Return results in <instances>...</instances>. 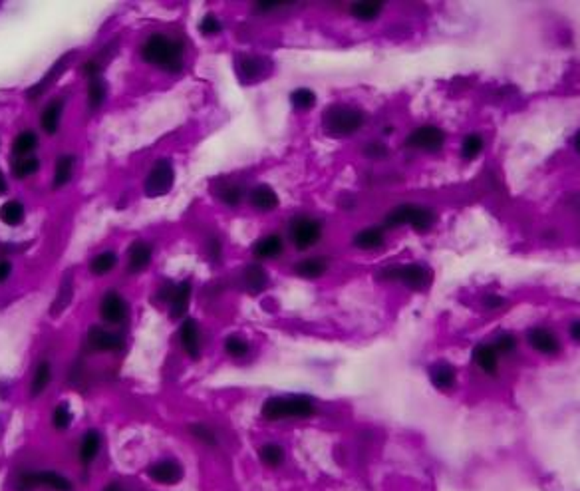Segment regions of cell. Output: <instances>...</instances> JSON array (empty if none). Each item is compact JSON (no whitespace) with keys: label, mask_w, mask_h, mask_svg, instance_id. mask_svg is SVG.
<instances>
[{"label":"cell","mask_w":580,"mask_h":491,"mask_svg":"<svg viewBox=\"0 0 580 491\" xmlns=\"http://www.w3.org/2000/svg\"><path fill=\"white\" fill-rule=\"evenodd\" d=\"M495 346V351L499 352V356H510L515 352L519 351V340L515 334L510 332H501L497 339L491 342Z\"/></svg>","instance_id":"d590c367"},{"label":"cell","mask_w":580,"mask_h":491,"mask_svg":"<svg viewBox=\"0 0 580 491\" xmlns=\"http://www.w3.org/2000/svg\"><path fill=\"white\" fill-rule=\"evenodd\" d=\"M244 284H246V289L253 294L263 293L268 284V277L267 273H265V269L258 267V265L246 267V269H244Z\"/></svg>","instance_id":"484cf974"},{"label":"cell","mask_w":580,"mask_h":491,"mask_svg":"<svg viewBox=\"0 0 580 491\" xmlns=\"http://www.w3.org/2000/svg\"><path fill=\"white\" fill-rule=\"evenodd\" d=\"M175 171L173 165L169 164L167 159H159L157 164L151 167L150 176L143 183L145 189V195L147 197H162L165 193H169L173 188Z\"/></svg>","instance_id":"ba28073f"},{"label":"cell","mask_w":580,"mask_h":491,"mask_svg":"<svg viewBox=\"0 0 580 491\" xmlns=\"http://www.w3.org/2000/svg\"><path fill=\"white\" fill-rule=\"evenodd\" d=\"M282 6H286L284 2H258V4H255L256 11H277V8H282Z\"/></svg>","instance_id":"f907efd6"},{"label":"cell","mask_w":580,"mask_h":491,"mask_svg":"<svg viewBox=\"0 0 580 491\" xmlns=\"http://www.w3.org/2000/svg\"><path fill=\"white\" fill-rule=\"evenodd\" d=\"M74 164H76L74 155H60V159L56 162V176H54V183H56L58 188L66 185L72 179Z\"/></svg>","instance_id":"4dcf8cb0"},{"label":"cell","mask_w":580,"mask_h":491,"mask_svg":"<svg viewBox=\"0 0 580 491\" xmlns=\"http://www.w3.org/2000/svg\"><path fill=\"white\" fill-rule=\"evenodd\" d=\"M383 11V4L382 2H354L352 6H350V14L356 18V20H360V22H371V20H376L380 14H382Z\"/></svg>","instance_id":"cb8c5ba5"},{"label":"cell","mask_w":580,"mask_h":491,"mask_svg":"<svg viewBox=\"0 0 580 491\" xmlns=\"http://www.w3.org/2000/svg\"><path fill=\"white\" fill-rule=\"evenodd\" d=\"M12 265L8 261H0V282H4L8 277H11Z\"/></svg>","instance_id":"f5cc1de1"},{"label":"cell","mask_w":580,"mask_h":491,"mask_svg":"<svg viewBox=\"0 0 580 491\" xmlns=\"http://www.w3.org/2000/svg\"><path fill=\"white\" fill-rule=\"evenodd\" d=\"M485 145H487L485 136L479 133V131H471V133H467L463 140H461V143H459V157H461L463 162H467V164H469V162H475L477 157L485 152Z\"/></svg>","instance_id":"ac0fdd59"},{"label":"cell","mask_w":580,"mask_h":491,"mask_svg":"<svg viewBox=\"0 0 580 491\" xmlns=\"http://www.w3.org/2000/svg\"><path fill=\"white\" fill-rule=\"evenodd\" d=\"M189 430H191V433H193L197 440H201L203 444H207V445L217 444L215 433L211 432V428H207V426H203V424H191V426H189Z\"/></svg>","instance_id":"f6af8a7d"},{"label":"cell","mask_w":580,"mask_h":491,"mask_svg":"<svg viewBox=\"0 0 580 491\" xmlns=\"http://www.w3.org/2000/svg\"><path fill=\"white\" fill-rule=\"evenodd\" d=\"M261 457L268 468H279L284 461V450L277 444H267L261 447Z\"/></svg>","instance_id":"f35d334b"},{"label":"cell","mask_w":580,"mask_h":491,"mask_svg":"<svg viewBox=\"0 0 580 491\" xmlns=\"http://www.w3.org/2000/svg\"><path fill=\"white\" fill-rule=\"evenodd\" d=\"M445 141H447V136H445L443 128L433 126V124H426V126H419V128L411 129L407 133L406 148L411 152L435 155L445 148Z\"/></svg>","instance_id":"5b68a950"},{"label":"cell","mask_w":580,"mask_h":491,"mask_svg":"<svg viewBox=\"0 0 580 491\" xmlns=\"http://www.w3.org/2000/svg\"><path fill=\"white\" fill-rule=\"evenodd\" d=\"M189 301H191V282L183 281L175 287L173 296H171V316L179 318L187 313L189 308Z\"/></svg>","instance_id":"7402d4cb"},{"label":"cell","mask_w":580,"mask_h":491,"mask_svg":"<svg viewBox=\"0 0 580 491\" xmlns=\"http://www.w3.org/2000/svg\"><path fill=\"white\" fill-rule=\"evenodd\" d=\"M314 414L312 400L304 396L268 398L263 404L265 420H284V418H308Z\"/></svg>","instance_id":"3957f363"},{"label":"cell","mask_w":580,"mask_h":491,"mask_svg":"<svg viewBox=\"0 0 580 491\" xmlns=\"http://www.w3.org/2000/svg\"><path fill=\"white\" fill-rule=\"evenodd\" d=\"M430 380L441 392H452L457 386V370L449 362H437L430 368Z\"/></svg>","instance_id":"5bb4252c"},{"label":"cell","mask_w":580,"mask_h":491,"mask_svg":"<svg viewBox=\"0 0 580 491\" xmlns=\"http://www.w3.org/2000/svg\"><path fill=\"white\" fill-rule=\"evenodd\" d=\"M0 219L2 223L16 227L24 221V205L20 201H8L0 207Z\"/></svg>","instance_id":"f546056e"},{"label":"cell","mask_w":580,"mask_h":491,"mask_svg":"<svg viewBox=\"0 0 580 491\" xmlns=\"http://www.w3.org/2000/svg\"><path fill=\"white\" fill-rule=\"evenodd\" d=\"M570 148H572V152L580 157V128L572 133V138H570Z\"/></svg>","instance_id":"db71d44e"},{"label":"cell","mask_w":580,"mask_h":491,"mask_svg":"<svg viewBox=\"0 0 580 491\" xmlns=\"http://www.w3.org/2000/svg\"><path fill=\"white\" fill-rule=\"evenodd\" d=\"M179 336H181V344H183L187 354L197 360L199 356H201V332H199L197 322L193 318H187L185 322H183V327H181Z\"/></svg>","instance_id":"2e32d148"},{"label":"cell","mask_w":580,"mask_h":491,"mask_svg":"<svg viewBox=\"0 0 580 491\" xmlns=\"http://www.w3.org/2000/svg\"><path fill=\"white\" fill-rule=\"evenodd\" d=\"M352 243L362 251H376L385 243V233L380 227H368V229H362L360 233L352 239Z\"/></svg>","instance_id":"44dd1931"},{"label":"cell","mask_w":580,"mask_h":491,"mask_svg":"<svg viewBox=\"0 0 580 491\" xmlns=\"http://www.w3.org/2000/svg\"><path fill=\"white\" fill-rule=\"evenodd\" d=\"M38 145V138L34 131H22L20 136H16L12 141V153L24 157L26 153H30Z\"/></svg>","instance_id":"1f68e13d"},{"label":"cell","mask_w":580,"mask_h":491,"mask_svg":"<svg viewBox=\"0 0 580 491\" xmlns=\"http://www.w3.org/2000/svg\"><path fill=\"white\" fill-rule=\"evenodd\" d=\"M437 221V213L431 209L430 205H418L414 203V209L409 215L407 227H411L416 233H428L433 229V225Z\"/></svg>","instance_id":"9a60e30c"},{"label":"cell","mask_w":580,"mask_h":491,"mask_svg":"<svg viewBox=\"0 0 580 491\" xmlns=\"http://www.w3.org/2000/svg\"><path fill=\"white\" fill-rule=\"evenodd\" d=\"M2 193H6V179L0 174V195H2Z\"/></svg>","instance_id":"11a10c76"},{"label":"cell","mask_w":580,"mask_h":491,"mask_svg":"<svg viewBox=\"0 0 580 491\" xmlns=\"http://www.w3.org/2000/svg\"><path fill=\"white\" fill-rule=\"evenodd\" d=\"M366 122L364 112L348 104H338L328 107L324 114V128L332 138H350L360 131Z\"/></svg>","instance_id":"7a4b0ae2"},{"label":"cell","mask_w":580,"mask_h":491,"mask_svg":"<svg viewBox=\"0 0 580 491\" xmlns=\"http://www.w3.org/2000/svg\"><path fill=\"white\" fill-rule=\"evenodd\" d=\"M150 478L162 485H175L183 480V468L177 461H159L150 468Z\"/></svg>","instance_id":"4fadbf2b"},{"label":"cell","mask_w":580,"mask_h":491,"mask_svg":"<svg viewBox=\"0 0 580 491\" xmlns=\"http://www.w3.org/2000/svg\"><path fill=\"white\" fill-rule=\"evenodd\" d=\"M567 334L574 344H580V318H572L567 328Z\"/></svg>","instance_id":"c3c4849f"},{"label":"cell","mask_w":580,"mask_h":491,"mask_svg":"<svg viewBox=\"0 0 580 491\" xmlns=\"http://www.w3.org/2000/svg\"><path fill=\"white\" fill-rule=\"evenodd\" d=\"M88 342H90V346H92L93 351L100 352H114L124 348V339L121 336H117L114 332H107V330L100 327L90 328Z\"/></svg>","instance_id":"7c38bea8"},{"label":"cell","mask_w":580,"mask_h":491,"mask_svg":"<svg viewBox=\"0 0 580 491\" xmlns=\"http://www.w3.org/2000/svg\"><path fill=\"white\" fill-rule=\"evenodd\" d=\"M70 299H72V275L70 277H66L64 282H62V287H60V291H58V296H56L54 304L50 306V315L58 316L60 313H64V308L70 304Z\"/></svg>","instance_id":"e575fe53"},{"label":"cell","mask_w":580,"mask_h":491,"mask_svg":"<svg viewBox=\"0 0 580 491\" xmlns=\"http://www.w3.org/2000/svg\"><path fill=\"white\" fill-rule=\"evenodd\" d=\"M219 199L225 205H229V207H237L241 203V199H243V189L239 188V185L229 183V185L219 189Z\"/></svg>","instance_id":"60d3db41"},{"label":"cell","mask_w":580,"mask_h":491,"mask_svg":"<svg viewBox=\"0 0 580 491\" xmlns=\"http://www.w3.org/2000/svg\"><path fill=\"white\" fill-rule=\"evenodd\" d=\"M282 249H284L282 239H280L279 235L270 233L265 235L263 239H258V241L253 243V255H255L256 258H275L280 257Z\"/></svg>","instance_id":"d6986e66"},{"label":"cell","mask_w":580,"mask_h":491,"mask_svg":"<svg viewBox=\"0 0 580 491\" xmlns=\"http://www.w3.org/2000/svg\"><path fill=\"white\" fill-rule=\"evenodd\" d=\"M251 205L261 213H268V211H275L279 207L280 199L277 195V191L270 188V185H256L251 191Z\"/></svg>","instance_id":"e0dca14e"},{"label":"cell","mask_w":580,"mask_h":491,"mask_svg":"<svg viewBox=\"0 0 580 491\" xmlns=\"http://www.w3.org/2000/svg\"><path fill=\"white\" fill-rule=\"evenodd\" d=\"M116 263H117L116 253L105 251V253H100V255H95V257L92 258V263H90V270H92V275H107L110 270L116 267Z\"/></svg>","instance_id":"d6a6232c"},{"label":"cell","mask_w":580,"mask_h":491,"mask_svg":"<svg viewBox=\"0 0 580 491\" xmlns=\"http://www.w3.org/2000/svg\"><path fill=\"white\" fill-rule=\"evenodd\" d=\"M52 421H54V426H56L58 430H66V428H70V424H72L70 406H68V404H58V406L54 408V414H52Z\"/></svg>","instance_id":"7bdbcfd3"},{"label":"cell","mask_w":580,"mask_h":491,"mask_svg":"<svg viewBox=\"0 0 580 491\" xmlns=\"http://www.w3.org/2000/svg\"><path fill=\"white\" fill-rule=\"evenodd\" d=\"M364 155L370 157V159H383V157L390 155V150H388V145L382 143V141H371V143H368V145L364 148Z\"/></svg>","instance_id":"bcb514c9"},{"label":"cell","mask_w":580,"mask_h":491,"mask_svg":"<svg viewBox=\"0 0 580 491\" xmlns=\"http://www.w3.org/2000/svg\"><path fill=\"white\" fill-rule=\"evenodd\" d=\"M141 58L165 72H179L183 68V44L171 36L153 34L141 46Z\"/></svg>","instance_id":"6da1fadb"},{"label":"cell","mask_w":580,"mask_h":491,"mask_svg":"<svg viewBox=\"0 0 580 491\" xmlns=\"http://www.w3.org/2000/svg\"><path fill=\"white\" fill-rule=\"evenodd\" d=\"M569 209L574 213V217H576L580 223V193H574V195L569 199Z\"/></svg>","instance_id":"816d5d0a"},{"label":"cell","mask_w":580,"mask_h":491,"mask_svg":"<svg viewBox=\"0 0 580 491\" xmlns=\"http://www.w3.org/2000/svg\"><path fill=\"white\" fill-rule=\"evenodd\" d=\"M104 491H124V490H121V487H119L117 483H110V485H107Z\"/></svg>","instance_id":"9f6ffc18"},{"label":"cell","mask_w":580,"mask_h":491,"mask_svg":"<svg viewBox=\"0 0 580 491\" xmlns=\"http://www.w3.org/2000/svg\"><path fill=\"white\" fill-rule=\"evenodd\" d=\"M225 352L232 358H243L249 354V344H246V340L239 339V336H229L225 340Z\"/></svg>","instance_id":"b9f144b4"},{"label":"cell","mask_w":580,"mask_h":491,"mask_svg":"<svg viewBox=\"0 0 580 491\" xmlns=\"http://www.w3.org/2000/svg\"><path fill=\"white\" fill-rule=\"evenodd\" d=\"M100 444H102V440H100V433L98 432H88L81 438L80 461L84 466L92 464L93 457L98 456V452H100Z\"/></svg>","instance_id":"83f0119b"},{"label":"cell","mask_w":580,"mask_h":491,"mask_svg":"<svg viewBox=\"0 0 580 491\" xmlns=\"http://www.w3.org/2000/svg\"><path fill=\"white\" fill-rule=\"evenodd\" d=\"M100 313H102V318H104L105 322L119 325L126 318V315H128V306H126V301L121 299V294L116 293V291H110L104 296V301H102Z\"/></svg>","instance_id":"8fae6325"},{"label":"cell","mask_w":580,"mask_h":491,"mask_svg":"<svg viewBox=\"0 0 580 491\" xmlns=\"http://www.w3.org/2000/svg\"><path fill=\"white\" fill-rule=\"evenodd\" d=\"M289 237L292 245L298 251H306L314 247L322 237V225L310 215H298L289 225Z\"/></svg>","instance_id":"52a82bcc"},{"label":"cell","mask_w":580,"mask_h":491,"mask_svg":"<svg viewBox=\"0 0 580 491\" xmlns=\"http://www.w3.org/2000/svg\"><path fill=\"white\" fill-rule=\"evenodd\" d=\"M290 102H292V105L296 107V110H312L314 105H316V94H314L312 90H308V88H298V90H294L292 94H290Z\"/></svg>","instance_id":"8d00e7d4"},{"label":"cell","mask_w":580,"mask_h":491,"mask_svg":"<svg viewBox=\"0 0 580 491\" xmlns=\"http://www.w3.org/2000/svg\"><path fill=\"white\" fill-rule=\"evenodd\" d=\"M378 279L382 281H392V282H402L414 291H421L426 289L431 281L430 269L423 265V263H404V265H392V267H385L380 270Z\"/></svg>","instance_id":"277c9868"},{"label":"cell","mask_w":580,"mask_h":491,"mask_svg":"<svg viewBox=\"0 0 580 491\" xmlns=\"http://www.w3.org/2000/svg\"><path fill=\"white\" fill-rule=\"evenodd\" d=\"M220 30H223V26H220L219 18L215 14H205L201 24H199V32L203 36H215L219 34Z\"/></svg>","instance_id":"ee69618b"},{"label":"cell","mask_w":580,"mask_h":491,"mask_svg":"<svg viewBox=\"0 0 580 491\" xmlns=\"http://www.w3.org/2000/svg\"><path fill=\"white\" fill-rule=\"evenodd\" d=\"M38 167H40V162L36 157H16V162L12 164V174L24 179V177L36 174Z\"/></svg>","instance_id":"74e56055"},{"label":"cell","mask_w":580,"mask_h":491,"mask_svg":"<svg viewBox=\"0 0 580 491\" xmlns=\"http://www.w3.org/2000/svg\"><path fill=\"white\" fill-rule=\"evenodd\" d=\"M481 304H483V308H487V310H499V308H503V306L507 304V299L497 293H491L485 294V296L481 299Z\"/></svg>","instance_id":"7dc6e473"},{"label":"cell","mask_w":580,"mask_h":491,"mask_svg":"<svg viewBox=\"0 0 580 491\" xmlns=\"http://www.w3.org/2000/svg\"><path fill=\"white\" fill-rule=\"evenodd\" d=\"M62 110H64V100L62 98H56L46 105V110L42 114V128L46 133H56L58 131Z\"/></svg>","instance_id":"d4e9b609"},{"label":"cell","mask_w":580,"mask_h":491,"mask_svg":"<svg viewBox=\"0 0 580 491\" xmlns=\"http://www.w3.org/2000/svg\"><path fill=\"white\" fill-rule=\"evenodd\" d=\"M527 344L534 354L545 356V358H555L565 348L557 330L546 327V325H536V327L529 328L527 330Z\"/></svg>","instance_id":"8992f818"},{"label":"cell","mask_w":580,"mask_h":491,"mask_svg":"<svg viewBox=\"0 0 580 491\" xmlns=\"http://www.w3.org/2000/svg\"><path fill=\"white\" fill-rule=\"evenodd\" d=\"M235 68H237L239 78L244 80V82H249V80L258 78V74H261V62H258V58H255V56H239Z\"/></svg>","instance_id":"f1b7e54d"},{"label":"cell","mask_w":580,"mask_h":491,"mask_svg":"<svg viewBox=\"0 0 580 491\" xmlns=\"http://www.w3.org/2000/svg\"><path fill=\"white\" fill-rule=\"evenodd\" d=\"M50 378H52L50 364L48 362L38 364L34 376H32V382H30V394H32V396L42 394V392H44V388L48 386V382H50Z\"/></svg>","instance_id":"836d02e7"},{"label":"cell","mask_w":580,"mask_h":491,"mask_svg":"<svg viewBox=\"0 0 580 491\" xmlns=\"http://www.w3.org/2000/svg\"><path fill=\"white\" fill-rule=\"evenodd\" d=\"M34 485H46L56 491H72V483L56 471H40V473H24L20 478V490H30Z\"/></svg>","instance_id":"9c48e42d"},{"label":"cell","mask_w":580,"mask_h":491,"mask_svg":"<svg viewBox=\"0 0 580 491\" xmlns=\"http://www.w3.org/2000/svg\"><path fill=\"white\" fill-rule=\"evenodd\" d=\"M326 267H328L326 258L308 257V258H302L301 263H296L294 270H296V275H298L301 279H318V277H322V275H324Z\"/></svg>","instance_id":"603a6c76"},{"label":"cell","mask_w":580,"mask_h":491,"mask_svg":"<svg viewBox=\"0 0 580 491\" xmlns=\"http://www.w3.org/2000/svg\"><path fill=\"white\" fill-rule=\"evenodd\" d=\"M499 352L495 351V346L491 342L477 344L473 348V364L477 368L487 376L499 374Z\"/></svg>","instance_id":"30bf717a"},{"label":"cell","mask_w":580,"mask_h":491,"mask_svg":"<svg viewBox=\"0 0 580 491\" xmlns=\"http://www.w3.org/2000/svg\"><path fill=\"white\" fill-rule=\"evenodd\" d=\"M105 94H107L105 84L102 82L100 78H93L92 82H90V86H88V102H90V107L95 110V107H100V105L104 104Z\"/></svg>","instance_id":"ab89813d"},{"label":"cell","mask_w":580,"mask_h":491,"mask_svg":"<svg viewBox=\"0 0 580 491\" xmlns=\"http://www.w3.org/2000/svg\"><path fill=\"white\" fill-rule=\"evenodd\" d=\"M220 253H223V247H220L219 239H215V237H211V241H209V257L213 258V261H219V258H220Z\"/></svg>","instance_id":"681fc988"},{"label":"cell","mask_w":580,"mask_h":491,"mask_svg":"<svg viewBox=\"0 0 580 491\" xmlns=\"http://www.w3.org/2000/svg\"><path fill=\"white\" fill-rule=\"evenodd\" d=\"M411 209H414V203H400V205H395L394 209L383 217V227L385 229H400V227L407 225Z\"/></svg>","instance_id":"4316f807"},{"label":"cell","mask_w":580,"mask_h":491,"mask_svg":"<svg viewBox=\"0 0 580 491\" xmlns=\"http://www.w3.org/2000/svg\"><path fill=\"white\" fill-rule=\"evenodd\" d=\"M151 263V247L143 241H136L128 251V270L140 273Z\"/></svg>","instance_id":"ffe728a7"}]
</instances>
